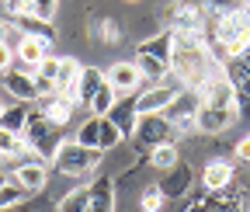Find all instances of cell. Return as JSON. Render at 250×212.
<instances>
[{
	"label": "cell",
	"mask_w": 250,
	"mask_h": 212,
	"mask_svg": "<svg viewBox=\"0 0 250 212\" xmlns=\"http://www.w3.org/2000/svg\"><path fill=\"white\" fill-rule=\"evenodd\" d=\"M73 101H66V98H62V94H52V98H42V115L49 118V122L52 126H70V118H73Z\"/></svg>",
	"instance_id": "cell-16"
},
{
	"label": "cell",
	"mask_w": 250,
	"mask_h": 212,
	"mask_svg": "<svg viewBox=\"0 0 250 212\" xmlns=\"http://www.w3.org/2000/svg\"><path fill=\"white\" fill-rule=\"evenodd\" d=\"M104 84V73L94 70V66H83V77H80V105H87L94 94H98V87Z\"/></svg>",
	"instance_id": "cell-24"
},
{
	"label": "cell",
	"mask_w": 250,
	"mask_h": 212,
	"mask_svg": "<svg viewBox=\"0 0 250 212\" xmlns=\"http://www.w3.org/2000/svg\"><path fill=\"white\" fill-rule=\"evenodd\" d=\"M170 132H174V126L167 122L164 115H143L139 118V126H136V136L143 139V146H160V143H170Z\"/></svg>",
	"instance_id": "cell-10"
},
{
	"label": "cell",
	"mask_w": 250,
	"mask_h": 212,
	"mask_svg": "<svg viewBox=\"0 0 250 212\" xmlns=\"http://www.w3.org/2000/svg\"><path fill=\"white\" fill-rule=\"evenodd\" d=\"M35 77H45V80H56L59 77V56H45L42 63H39V70H35Z\"/></svg>",
	"instance_id": "cell-29"
},
{
	"label": "cell",
	"mask_w": 250,
	"mask_h": 212,
	"mask_svg": "<svg viewBox=\"0 0 250 212\" xmlns=\"http://www.w3.org/2000/svg\"><path fill=\"white\" fill-rule=\"evenodd\" d=\"M11 66H14V49L7 42H0V73H7Z\"/></svg>",
	"instance_id": "cell-30"
},
{
	"label": "cell",
	"mask_w": 250,
	"mask_h": 212,
	"mask_svg": "<svg viewBox=\"0 0 250 212\" xmlns=\"http://www.w3.org/2000/svg\"><path fill=\"white\" fill-rule=\"evenodd\" d=\"M167 177L160 181V191L170 198V195H184L188 191V185H191V170H188V164H177V167H170V170H164Z\"/></svg>",
	"instance_id": "cell-19"
},
{
	"label": "cell",
	"mask_w": 250,
	"mask_h": 212,
	"mask_svg": "<svg viewBox=\"0 0 250 212\" xmlns=\"http://www.w3.org/2000/svg\"><path fill=\"white\" fill-rule=\"evenodd\" d=\"M28 105H21V101H14V105H7L4 108V115H0V129H11V132H24V126H28Z\"/></svg>",
	"instance_id": "cell-21"
},
{
	"label": "cell",
	"mask_w": 250,
	"mask_h": 212,
	"mask_svg": "<svg viewBox=\"0 0 250 212\" xmlns=\"http://www.w3.org/2000/svg\"><path fill=\"white\" fill-rule=\"evenodd\" d=\"M4 185H7V174H4V170H0V188H4Z\"/></svg>",
	"instance_id": "cell-36"
},
{
	"label": "cell",
	"mask_w": 250,
	"mask_h": 212,
	"mask_svg": "<svg viewBox=\"0 0 250 212\" xmlns=\"http://www.w3.org/2000/svg\"><path fill=\"white\" fill-rule=\"evenodd\" d=\"M24 146L31 149V153H35L42 164H52V157H56V149L66 143L59 136V126H52L49 118L42 115V111H31L28 115V126H24Z\"/></svg>",
	"instance_id": "cell-1"
},
{
	"label": "cell",
	"mask_w": 250,
	"mask_h": 212,
	"mask_svg": "<svg viewBox=\"0 0 250 212\" xmlns=\"http://www.w3.org/2000/svg\"><path fill=\"white\" fill-rule=\"evenodd\" d=\"M4 108H7V98H4V87H0V115H4Z\"/></svg>",
	"instance_id": "cell-35"
},
{
	"label": "cell",
	"mask_w": 250,
	"mask_h": 212,
	"mask_svg": "<svg viewBox=\"0 0 250 212\" xmlns=\"http://www.w3.org/2000/svg\"><path fill=\"white\" fill-rule=\"evenodd\" d=\"M164 202H167V195L160 191V185H149V188L143 191V198H139L143 212H160V209H164Z\"/></svg>",
	"instance_id": "cell-27"
},
{
	"label": "cell",
	"mask_w": 250,
	"mask_h": 212,
	"mask_svg": "<svg viewBox=\"0 0 250 212\" xmlns=\"http://www.w3.org/2000/svg\"><path fill=\"white\" fill-rule=\"evenodd\" d=\"M243 4H250V0H243Z\"/></svg>",
	"instance_id": "cell-38"
},
{
	"label": "cell",
	"mask_w": 250,
	"mask_h": 212,
	"mask_svg": "<svg viewBox=\"0 0 250 212\" xmlns=\"http://www.w3.org/2000/svg\"><path fill=\"white\" fill-rule=\"evenodd\" d=\"M177 90H181V87H170V84H153V87H146V90H143V94H136V111H139V118H143V115H164V111L174 105Z\"/></svg>",
	"instance_id": "cell-6"
},
{
	"label": "cell",
	"mask_w": 250,
	"mask_h": 212,
	"mask_svg": "<svg viewBox=\"0 0 250 212\" xmlns=\"http://www.w3.org/2000/svg\"><path fill=\"white\" fill-rule=\"evenodd\" d=\"M59 212H90V185L87 188H73L70 195H62Z\"/></svg>",
	"instance_id": "cell-23"
},
{
	"label": "cell",
	"mask_w": 250,
	"mask_h": 212,
	"mask_svg": "<svg viewBox=\"0 0 250 212\" xmlns=\"http://www.w3.org/2000/svg\"><path fill=\"white\" fill-rule=\"evenodd\" d=\"M7 32H11V24H7L4 18H0V42H7Z\"/></svg>",
	"instance_id": "cell-34"
},
{
	"label": "cell",
	"mask_w": 250,
	"mask_h": 212,
	"mask_svg": "<svg viewBox=\"0 0 250 212\" xmlns=\"http://www.w3.org/2000/svg\"><path fill=\"white\" fill-rule=\"evenodd\" d=\"M233 174L236 170L229 160H208L202 170V185H205V191H226L233 185Z\"/></svg>",
	"instance_id": "cell-13"
},
{
	"label": "cell",
	"mask_w": 250,
	"mask_h": 212,
	"mask_svg": "<svg viewBox=\"0 0 250 212\" xmlns=\"http://www.w3.org/2000/svg\"><path fill=\"white\" fill-rule=\"evenodd\" d=\"M129 4H139V0H129Z\"/></svg>",
	"instance_id": "cell-37"
},
{
	"label": "cell",
	"mask_w": 250,
	"mask_h": 212,
	"mask_svg": "<svg viewBox=\"0 0 250 212\" xmlns=\"http://www.w3.org/2000/svg\"><path fill=\"white\" fill-rule=\"evenodd\" d=\"M236 160H243V164H250V136H243V139L236 143Z\"/></svg>",
	"instance_id": "cell-33"
},
{
	"label": "cell",
	"mask_w": 250,
	"mask_h": 212,
	"mask_svg": "<svg viewBox=\"0 0 250 212\" xmlns=\"http://www.w3.org/2000/svg\"><path fill=\"white\" fill-rule=\"evenodd\" d=\"M212 21H215L212 24V42L223 45L226 56H247L250 52V28H247V21L236 11L212 14Z\"/></svg>",
	"instance_id": "cell-2"
},
{
	"label": "cell",
	"mask_w": 250,
	"mask_h": 212,
	"mask_svg": "<svg viewBox=\"0 0 250 212\" xmlns=\"http://www.w3.org/2000/svg\"><path fill=\"white\" fill-rule=\"evenodd\" d=\"M90 212H115V181L98 177L90 185Z\"/></svg>",
	"instance_id": "cell-18"
},
{
	"label": "cell",
	"mask_w": 250,
	"mask_h": 212,
	"mask_svg": "<svg viewBox=\"0 0 250 212\" xmlns=\"http://www.w3.org/2000/svg\"><path fill=\"white\" fill-rule=\"evenodd\" d=\"M77 143L87 146V149H98V153H104V149H115L122 143V132L108 122V115H90L87 122L77 129Z\"/></svg>",
	"instance_id": "cell-4"
},
{
	"label": "cell",
	"mask_w": 250,
	"mask_h": 212,
	"mask_svg": "<svg viewBox=\"0 0 250 212\" xmlns=\"http://www.w3.org/2000/svg\"><path fill=\"white\" fill-rule=\"evenodd\" d=\"M170 32H205V7H195V4L174 7V28Z\"/></svg>",
	"instance_id": "cell-15"
},
{
	"label": "cell",
	"mask_w": 250,
	"mask_h": 212,
	"mask_svg": "<svg viewBox=\"0 0 250 212\" xmlns=\"http://www.w3.org/2000/svg\"><path fill=\"white\" fill-rule=\"evenodd\" d=\"M104 80H108V87L115 90L118 98H132L136 90L143 87L139 66H136V63H125V59H118V63H111V66L104 70Z\"/></svg>",
	"instance_id": "cell-5"
},
{
	"label": "cell",
	"mask_w": 250,
	"mask_h": 212,
	"mask_svg": "<svg viewBox=\"0 0 250 212\" xmlns=\"http://www.w3.org/2000/svg\"><path fill=\"white\" fill-rule=\"evenodd\" d=\"M4 90L21 105L39 101V87H35V73L31 70H7L4 73Z\"/></svg>",
	"instance_id": "cell-8"
},
{
	"label": "cell",
	"mask_w": 250,
	"mask_h": 212,
	"mask_svg": "<svg viewBox=\"0 0 250 212\" xmlns=\"http://www.w3.org/2000/svg\"><path fill=\"white\" fill-rule=\"evenodd\" d=\"M14 181L28 191V195H35V191H42L45 185H49V167L42 164V160H31V164H18L14 167Z\"/></svg>",
	"instance_id": "cell-11"
},
{
	"label": "cell",
	"mask_w": 250,
	"mask_h": 212,
	"mask_svg": "<svg viewBox=\"0 0 250 212\" xmlns=\"http://www.w3.org/2000/svg\"><path fill=\"white\" fill-rule=\"evenodd\" d=\"M233 122H236V111H233V108H208V105H202V108H198V115H195L198 132H208V136L226 132Z\"/></svg>",
	"instance_id": "cell-9"
},
{
	"label": "cell",
	"mask_w": 250,
	"mask_h": 212,
	"mask_svg": "<svg viewBox=\"0 0 250 212\" xmlns=\"http://www.w3.org/2000/svg\"><path fill=\"white\" fill-rule=\"evenodd\" d=\"M101 35H104V42H118V24L115 21H101Z\"/></svg>",
	"instance_id": "cell-32"
},
{
	"label": "cell",
	"mask_w": 250,
	"mask_h": 212,
	"mask_svg": "<svg viewBox=\"0 0 250 212\" xmlns=\"http://www.w3.org/2000/svg\"><path fill=\"white\" fill-rule=\"evenodd\" d=\"M4 4H7V11H11V18L28 14V11H31V0H4Z\"/></svg>",
	"instance_id": "cell-31"
},
{
	"label": "cell",
	"mask_w": 250,
	"mask_h": 212,
	"mask_svg": "<svg viewBox=\"0 0 250 212\" xmlns=\"http://www.w3.org/2000/svg\"><path fill=\"white\" fill-rule=\"evenodd\" d=\"M108 122L122 132V139L125 136H136V126H139V111H136V98L132 101H125V98H118L115 101V108L108 111Z\"/></svg>",
	"instance_id": "cell-12"
},
{
	"label": "cell",
	"mask_w": 250,
	"mask_h": 212,
	"mask_svg": "<svg viewBox=\"0 0 250 212\" xmlns=\"http://www.w3.org/2000/svg\"><path fill=\"white\" fill-rule=\"evenodd\" d=\"M24 149H28V146H24V136H21V132L0 129V157H7V160H11V157H21Z\"/></svg>",
	"instance_id": "cell-25"
},
{
	"label": "cell",
	"mask_w": 250,
	"mask_h": 212,
	"mask_svg": "<svg viewBox=\"0 0 250 212\" xmlns=\"http://www.w3.org/2000/svg\"><path fill=\"white\" fill-rule=\"evenodd\" d=\"M56 11H59V0H31V11H28V14H35V18H42V21H52Z\"/></svg>",
	"instance_id": "cell-28"
},
{
	"label": "cell",
	"mask_w": 250,
	"mask_h": 212,
	"mask_svg": "<svg viewBox=\"0 0 250 212\" xmlns=\"http://www.w3.org/2000/svg\"><path fill=\"white\" fill-rule=\"evenodd\" d=\"M52 164H56V170H59V174H70V177H87V174L98 170L101 153H98V149L80 146L77 139H70V143H62V146L56 149Z\"/></svg>",
	"instance_id": "cell-3"
},
{
	"label": "cell",
	"mask_w": 250,
	"mask_h": 212,
	"mask_svg": "<svg viewBox=\"0 0 250 212\" xmlns=\"http://www.w3.org/2000/svg\"><path fill=\"white\" fill-rule=\"evenodd\" d=\"M24 198H28V191L18 185L14 177H7V185L0 188V212H4V209H14V205H18V202H24Z\"/></svg>",
	"instance_id": "cell-26"
},
{
	"label": "cell",
	"mask_w": 250,
	"mask_h": 212,
	"mask_svg": "<svg viewBox=\"0 0 250 212\" xmlns=\"http://www.w3.org/2000/svg\"><path fill=\"white\" fill-rule=\"evenodd\" d=\"M115 101H118V94H115V90L108 87V80H104V84L98 87V94H94L83 108H90V115H108V111L115 108Z\"/></svg>",
	"instance_id": "cell-22"
},
{
	"label": "cell",
	"mask_w": 250,
	"mask_h": 212,
	"mask_svg": "<svg viewBox=\"0 0 250 212\" xmlns=\"http://www.w3.org/2000/svg\"><path fill=\"white\" fill-rule=\"evenodd\" d=\"M149 164H153L156 170H170V167H177V164H181V149H177V143L170 139V143L153 146V149H149Z\"/></svg>",
	"instance_id": "cell-20"
},
{
	"label": "cell",
	"mask_w": 250,
	"mask_h": 212,
	"mask_svg": "<svg viewBox=\"0 0 250 212\" xmlns=\"http://www.w3.org/2000/svg\"><path fill=\"white\" fill-rule=\"evenodd\" d=\"M14 56L21 59V63H24V70H31V73H35V70H39V63H42V59L49 56V45H45L42 39L21 35V39H18V45H14Z\"/></svg>",
	"instance_id": "cell-14"
},
{
	"label": "cell",
	"mask_w": 250,
	"mask_h": 212,
	"mask_svg": "<svg viewBox=\"0 0 250 212\" xmlns=\"http://www.w3.org/2000/svg\"><path fill=\"white\" fill-rule=\"evenodd\" d=\"M14 21H18V28H21V35L42 39L45 45L56 42V28H52V21H42V18H35V14H18Z\"/></svg>",
	"instance_id": "cell-17"
},
{
	"label": "cell",
	"mask_w": 250,
	"mask_h": 212,
	"mask_svg": "<svg viewBox=\"0 0 250 212\" xmlns=\"http://www.w3.org/2000/svg\"><path fill=\"white\" fill-rule=\"evenodd\" d=\"M80 77H83V63L73 56H59V77H56V87H59V94L80 105Z\"/></svg>",
	"instance_id": "cell-7"
}]
</instances>
